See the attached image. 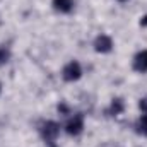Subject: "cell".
<instances>
[{"label":"cell","mask_w":147,"mask_h":147,"mask_svg":"<svg viewBox=\"0 0 147 147\" xmlns=\"http://www.w3.org/2000/svg\"><path fill=\"white\" fill-rule=\"evenodd\" d=\"M58 134H60V125L57 121H51L50 120V121H45L41 125V135H43V139L48 144H53L55 139L58 137Z\"/></svg>","instance_id":"1"},{"label":"cell","mask_w":147,"mask_h":147,"mask_svg":"<svg viewBox=\"0 0 147 147\" xmlns=\"http://www.w3.org/2000/svg\"><path fill=\"white\" fill-rule=\"evenodd\" d=\"M62 75H63V79H65L67 82L79 80V79H80V75H82V69H80L79 62H69V63L63 67Z\"/></svg>","instance_id":"2"},{"label":"cell","mask_w":147,"mask_h":147,"mask_svg":"<svg viewBox=\"0 0 147 147\" xmlns=\"http://www.w3.org/2000/svg\"><path fill=\"white\" fill-rule=\"evenodd\" d=\"M65 130H67V134H69V135H79V134L84 130V116H82V113L74 115L72 118L69 120V123H67Z\"/></svg>","instance_id":"3"},{"label":"cell","mask_w":147,"mask_h":147,"mask_svg":"<svg viewBox=\"0 0 147 147\" xmlns=\"http://www.w3.org/2000/svg\"><path fill=\"white\" fill-rule=\"evenodd\" d=\"M94 48L99 53H108L113 48V39L110 36H106V34H99L96 38V41H94Z\"/></svg>","instance_id":"4"},{"label":"cell","mask_w":147,"mask_h":147,"mask_svg":"<svg viewBox=\"0 0 147 147\" xmlns=\"http://www.w3.org/2000/svg\"><path fill=\"white\" fill-rule=\"evenodd\" d=\"M134 69L137 72H147V50H142L134 58Z\"/></svg>","instance_id":"5"},{"label":"cell","mask_w":147,"mask_h":147,"mask_svg":"<svg viewBox=\"0 0 147 147\" xmlns=\"http://www.w3.org/2000/svg\"><path fill=\"white\" fill-rule=\"evenodd\" d=\"M53 7L58 12H70L74 9V0H53Z\"/></svg>","instance_id":"6"},{"label":"cell","mask_w":147,"mask_h":147,"mask_svg":"<svg viewBox=\"0 0 147 147\" xmlns=\"http://www.w3.org/2000/svg\"><path fill=\"white\" fill-rule=\"evenodd\" d=\"M123 108H125V106H123V101H121V99H113L108 113H110L111 116H116V115H120V113L123 111Z\"/></svg>","instance_id":"7"},{"label":"cell","mask_w":147,"mask_h":147,"mask_svg":"<svg viewBox=\"0 0 147 147\" xmlns=\"http://www.w3.org/2000/svg\"><path fill=\"white\" fill-rule=\"evenodd\" d=\"M137 132L142 134V135H147V115L139 118V121H137Z\"/></svg>","instance_id":"8"},{"label":"cell","mask_w":147,"mask_h":147,"mask_svg":"<svg viewBox=\"0 0 147 147\" xmlns=\"http://www.w3.org/2000/svg\"><path fill=\"white\" fill-rule=\"evenodd\" d=\"M10 58V51L7 48H0V65H5Z\"/></svg>","instance_id":"9"},{"label":"cell","mask_w":147,"mask_h":147,"mask_svg":"<svg viewBox=\"0 0 147 147\" xmlns=\"http://www.w3.org/2000/svg\"><path fill=\"white\" fill-rule=\"evenodd\" d=\"M139 108L147 113V98H142V99H140V103H139Z\"/></svg>","instance_id":"10"},{"label":"cell","mask_w":147,"mask_h":147,"mask_svg":"<svg viewBox=\"0 0 147 147\" xmlns=\"http://www.w3.org/2000/svg\"><path fill=\"white\" fill-rule=\"evenodd\" d=\"M140 26H142V28H146L147 26V16H144V17L140 19Z\"/></svg>","instance_id":"11"},{"label":"cell","mask_w":147,"mask_h":147,"mask_svg":"<svg viewBox=\"0 0 147 147\" xmlns=\"http://www.w3.org/2000/svg\"><path fill=\"white\" fill-rule=\"evenodd\" d=\"M0 91H2V87H0Z\"/></svg>","instance_id":"12"}]
</instances>
